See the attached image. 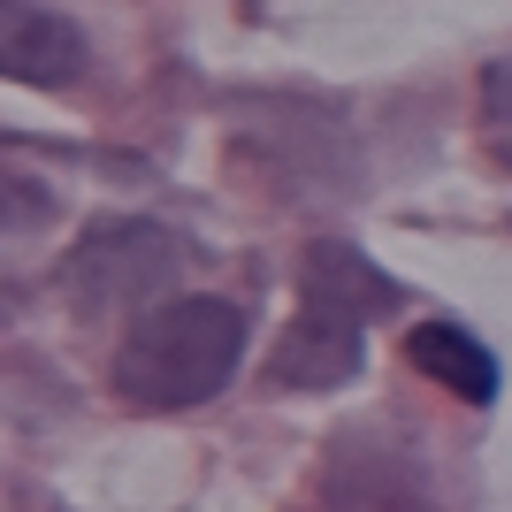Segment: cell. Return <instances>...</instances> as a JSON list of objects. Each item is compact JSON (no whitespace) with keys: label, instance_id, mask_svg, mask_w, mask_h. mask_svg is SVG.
<instances>
[{"label":"cell","instance_id":"cell-2","mask_svg":"<svg viewBox=\"0 0 512 512\" xmlns=\"http://www.w3.org/2000/svg\"><path fill=\"white\" fill-rule=\"evenodd\" d=\"M184 268V245H176L161 222H107L92 230L77 253H69V299L85 306V314H107V306H138L153 299L161 283Z\"/></svg>","mask_w":512,"mask_h":512},{"label":"cell","instance_id":"cell-1","mask_svg":"<svg viewBox=\"0 0 512 512\" xmlns=\"http://www.w3.org/2000/svg\"><path fill=\"white\" fill-rule=\"evenodd\" d=\"M245 360V314L230 299H169L153 306L115 352V390L146 413L199 406Z\"/></svg>","mask_w":512,"mask_h":512},{"label":"cell","instance_id":"cell-7","mask_svg":"<svg viewBox=\"0 0 512 512\" xmlns=\"http://www.w3.org/2000/svg\"><path fill=\"white\" fill-rule=\"evenodd\" d=\"M406 360L421 367L428 383H444L451 398H467V406H490L497 398V360H490V344L467 337L459 321H421L406 337Z\"/></svg>","mask_w":512,"mask_h":512},{"label":"cell","instance_id":"cell-3","mask_svg":"<svg viewBox=\"0 0 512 512\" xmlns=\"http://www.w3.org/2000/svg\"><path fill=\"white\" fill-rule=\"evenodd\" d=\"M321 497H329V512H436L428 467L413 459V451L383 444L375 428H352V436L329 451Z\"/></svg>","mask_w":512,"mask_h":512},{"label":"cell","instance_id":"cell-6","mask_svg":"<svg viewBox=\"0 0 512 512\" xmlns=\"http://www.w3.org/2000/svg\"><path fill=\"white\" fill-rule=\"evenodd\" d=\"M352 367H360V329L337 314H314V306H299V321L276 337V360H268V375L291 390H329V383H352Z\"/></svg>","mask_w":512,"mask_h":512},{"label":"cell","instance_id":"cell-8","mask_svg":"<svg viewBox=\"0 0 512 512\" xmlns=\"http://www.w3.org/2000/svg\"><path fill=\"white\" fill-rule=\"evenodd\" d=\"M46 214H54V199H46L39 184L0 176V230H31V222H46Z\"/></svg>","mask_w":512,"mask_h":512},{"label":"cell","instance_id":"cell-4","mask_svg":"<svg viewBox=\"0 0 512 512\" xmlns=\"http://www.w3.org/2000/svg\"><path fill=\"white\" fill-rule=\"evenodd\" d=\"M0 77L8 85H69L85 77V31L46 0H0Z\"/></svg>","mask_w":512,"mask_h":512},{"label":"cell","instance_id":"cell-5","mask_svg":"<svg viewBox=\"0 0 512 512\" xmlns=\"http://www.w3.org/2000/svg\"><path fill=\"white\" fill-rule=\"evenodd\" d=\"M299 291H306L314 314H337V321H352V329L398 306V283H390L367 253H352V245H314V253H306Z\"/></svg>","mask_w":512,"mask_h":512}]
</instances>
